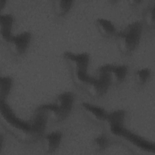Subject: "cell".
<instances>
[{
  "instance_id": "10",
  "label": "cell",
  "mask_w": 155,
  "mask_h": 155,
  "mask_svg": "<svg viewBox=\"0 0 155 155\" xmlns=\"http://www.w3.org/2000/svg\"><path fill=\"white\" fill-rule=\"evenodd\" d=\"M62 139V134L59 131H52L42 137V148L45 153L51 154L59 148Z\"/></svg>"
},
{
  "instance_id": "2",
  "label": "cell",
  "mask_w": 155,
  "mask_h": 155,
  "mask_svg": "<svg viewBox=\"0 0 155 155\" xmlns=\"http://www.w3.org/2000/svg\"><path fill=\"white\" fill-rule=\"evenodd\" d=\"M64 58L69 68L72 81L79 89L84 91L94 77L87 72L90 56L87 53H73L67 51L64 53Z\"/></svg>"
},
{
  "instance_id": "9",
  "label": "cell",
  "mask_w": 155,
  "mask_h": 155,
  "mask_svg": "<svg viewBox=\"0 0 155 155\" xmlns=\"http://www.w3.org/2000/svg\"><path fill=\"white\" fill-rule=\"evenodd\" d=\"M98 71L108 73L111 82L120 84L125 80L127 75L128 67L125 65L105 64L99 68Z\"/></svg>"
},
{
  "instance_id": "8",
  "label": "cell",
  "mask_w": 155,
  "mask_h": 155,
  "mask_svg": "<svg viewBox=\"0 0 155 155\" xmlns=\"http://www.w3.org/2000/svg\"><path fill=\"white\" fill-rule=\"evenodd\" d=\"M81 108L84 115L93 123L104 125L108 113L101 107L88 102H82Z\"/></svg>"
},
{
  "instance_id": "4",
  "label": "cell",
  "mask_w": 155,
  "mask_h": 155,
  "mask_svg": "<svg viewBox=\"0 0 155 155\" xmlns=\"http://www.w3.org/2000/svg\"><path fill=\"white\" fill-rule=\"evenodd\" d=\"M142 31V24L139 21H135L116 33L115 36L120 52L125 55L131 54L140 42Z\"/></svg>"
},
{
  "instance_id": "13",
  "label": "cell",
  "mask_w": 155,
  "mask_h": 155,
  "mask_svg": "<svg viewBox=\"0 0 155 155\" xmlns=\"http://www.w3.org/2000/svg\"><path fill=\"white\" fill-rule=\"evenodd\" d=\"M125 111L123 110H117L108 113L105 126L109 129L112 127L124 125Z\"/></svg>"
},
{
  "instance_id": "14",
  "label": "cell",
  "mask_w": 155,
  "mask_h": 155,
  "mask_svg": "<svg viewBox=\"0 0 155 155\" xmlns=\"http://www.w3.org/2000/svg\"><path fill=\"white\" fill-rule=\"evenodd\" d=\"M72 0H56L53 1V7L54 14L61 17L65 15L72 7Z\"/></svg>"
},
{
  "instance_id": "17",
  "label": "cell",
  "mask_w": 155,
  "mask_h": 155,
  "mask_svg": "<svg viewBox=\"0 0 155 155\" xmlns=\"http://www.w3.org/2000/svg\"><path fill=\"white\" fill-rule=\"evenodd\" d=\"M92 144L94 151L97 153H101L108 148L110 145V140L105 134H101L94 139Z\"/></svg>"
},
{
  "instance_id": "19",
  "label": "cell",
  "mask_w": 155,
  "mask_h": 155,
  "mask_svg": "<svg viewBox=\"0 0 155 155\" xmlns=\"http://www.w3.org/2000/svg\"><path fill=\"white\" fill-rule=\"evenodd\" d=\"M6 1L5 0H0V8L2 10L5 4Z\"/></svg>"
},
{
  "instance_id": "5",
  "label": "cell",
  "mask_w": 155,
  "mask_h": 155,
  "mask_svg": "<svg viewBox=\"0 0 155 155\" xmlns=\"http://www.w3.org/2000/svg\"><path fill=\"white\" fill-rule=\"evenodd\" d=\"M108 130L113 136L136 149L153 153L155 151L154 144L153 142L128 130L124 125L112 127Z\"/></svg>"
},
{
  "instance_id": "3",
  "label": "cell",
  "mask_w": 155,
  "mask_h": 155,
  "mask_svg": "<svg viewBox=\"0 0 155 155\" xmlns=\"http://www.w3.org/2000/svg\"><path fill=\"white\" fill-rule=\"evenodd\" d=\"M74 95L70 91L59 94L54 102L38 106L36 111L43 112L54 122H62L70 114L74 104Z\"/></svg>"
},
{
  "instance_id": "7",
  "label": "cell",
  "mask_w": 155,
  "mask_h": 155,
  "mask_svg": "<svg viewBox=\"0 0 155 155\" xmlns=\"http://www.w3.org/2000/svg\"><path fill=\"white\" fill-rule=\"evenodd\" d=\"M98 72L99 76L94 78L84 91L90 96L93 97H99L104 96L107 92L111 84L108 73L101 71Z\"/></svg>"
},
{
  "instance_id": "16",
  "label": "cell",
  "mask_w": 155,
  "mask_h": 155,
  "mask_svg": "<svg viewBox=\"0 0 155 155\" xmlns=\"http://www.w3.org/2000/svg\"><path fill=\"white\" fill-rule=\"evenodd\" d=\"M154 5L150 4L146 7L143 12V21L144 24L150 29L154 27Z\"/></svg>"
},
{
  "instance_id": "6",
  "label": "cell",
  "mask_w": 155,
  "mask_h": 155,
  "mask_svg": "<svg viewBox=\"0 0 155 155\" xmlns=\"http://www.w3.org/2000/svg\"><path fill=\"white\" fill-rule=\"evenodd\" d=\"M31 34L28 31H23L16 35H12L5 42L10 53L15 57L23 55L27 51L30 41Z\"/></svg>"
},
{
  "instance_id": "11",
  "label": "cell",
  "mask_w": 155,
  "mask_h": 155,
  "mask_svg": "<svg viewBox=\"0 0 155 155\" xmlns=\"http://www.w3.org/2000/svg\"><path fill=\"white\" fill-rule=\"evenodd\" d=\"M96 26L100 35L105 38H111L116 35V29L113 23L105 18H98L96 20Z\"/></svg>"
},
{
  "instance_id": "12",
  "label": "cell",
  "mask_w": 155,
  "mask_h": 155,
  "mask_svg": "<svg viewBox=\"0 0 155 155\" xmlns=\"http://www.w3.org/2000/svg\"><path fill=\"white\" fill-rule=\"evenodd\" d=\"M13 18L10 14L1 15L0 16V31L2 39L6 42L12 36V28Z\"/></svg>"
},
{
  "instance_id": "18",
  "label": "cell",
  "mask_w": 155,
  "mask_h": 155,
  "mask_svg": "<svg viewBox=\"0 0 155 155\" xmlns=\"http://www.w3.org/2000/svg\"><path fill=\"white\" fill-rule=\"evenodd\" d=\"M151 76V70L148 68H142L136 71L134 73V80L136 84L139 86L144 85Z\"/></svg>"
},
{
  "instance_id": "1",
  "label": "cell",
  "mask_w": 155,
  "mask_h": 155,
  "mask_svg": "<svg viewBox=\"0 0 155 155\" xmlns=\"http://www.w3.org/2000/svg\"><path fill=\"white\" fill-rule=\"evenodd\" d=\"M1 122L3 127L22 143H35L42 138L48 117L45 113L35 111L31 120H25L18 116L5 100H0Z\"/></svg>"
},
{
  "instance_id": "15",
  "label": "cell",
  "mask_w": 155,
  "mask_h": 155,
  "mask_svg": "<svg viewBox=\"0 0 155 155\" xmlns=\"http://www.w3.org/2000/svg\"><path fill=\"white\" fill-rule=\"evenodd\" d=\"M13 85V79L10 76H3L0 79V100H5Z\"/></svg>"
}]
</instances>
